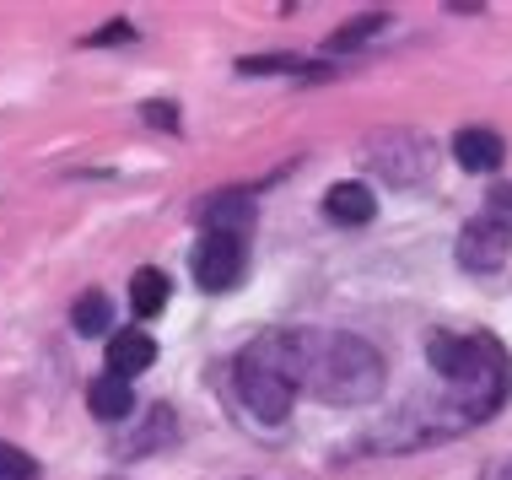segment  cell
I'll return each mask as SVG.
<instances>
[{"instance_id": "6da1fadb", "label": "cell", "mask_w": 512, "mask_h": 480, "mask_svg": "<svg viewBox=\"0 0 512 480\" xmlns=\"http://www.w3.org/2000/svg\"><path fill=\"white\" fill-rule=\"evenodd\" d=\"M248 351L265 356L292 389L318 394L324 405H367L389 378L378 346H367L351 329H270Z\"/></svg>"}, {"instance_id": "7a4b0ae2", "label": "cell", "mask_w": 512, "mask_h": 480, "mask_svg": "<svg viewBox=\"0 0 512 480\" xmlns=\"http://www.w3.org/2000/svg\"><path fill=\"white\" fill-rule=\"evenodd\" d=\"M426 362L442 378V389H453L459 400L475 410V421H486L502 410V400L512 394V367L502 346L491 335H453V329H437L426 340Z\"/></svg>"}, {"instance_id": "3957f363", "label": "cell", "mask_w": 512, "mask_h": 480, "mask_svg": "<svg viewBox=\"0 0 512 480\" xmlns=\"http://www.w3.org/2000/svg\"><path fill=\"white\" fill-rule=\"evenodd\" d=\"M238 394H243L248 416L265 421V427H281V421L292 416V400H297L292 383H286L265 356H254V351L238 356Z\"/></svg>"}, {"instance_id": "277c9868", "label": "cell", "mask_w": 512, "mask_h": 480, "mask_svg": "<svg viewBox=\"0 0 512 480\" xmlns=\"http://www.w3.org/2000/svg\"><path fill=\"white\" fill-rule=\"evenodd\" d=\"M453 254H459L464 270H475V276H491V270H502L507 254H512V227H507L496 211L469 216L464 232H459V243H453Z\"/></svg>"}, {"instance_id": "5b68a950", "label": "cell", "mask_w": 512, "mask_h": 480, "mask_svg": "<svg viewBox=\"0 0 512 480\" xmlns=\"http://www.w3.org/2000/svg\"><path fill=\"white\" fill-rule=\"evenodd\" d=\"M367 162L389 173L394 184H415V178L432 173V146H426V135H372Z\"/></svg>"}, {"instance_id": "8992f818", "label": "cell", "mask_w": 512, "mask_h": 480, "mask_svg": "<svg viewBox=\"0 0 512 480\" xmlns=\"http://www.w3.org/2000/svg\"><path fill=\"white\" fill-rule=\"evenodd\" d=\"M189 265H195V281L205 292H227V286H238V276H243V238L205 232L195 243V254H189Z\"/></svg>"}, {"instance_id": "52a82bcc", "label": "cell", "mask_w": 512, "mask_h": 480, "mask_svg": "<svg viewBox=\"0 0 512 480\" xmlns=\"http://www.w3.org/2000/svg\"><path fill=\"white\" fill-rule=\"evenodd\" d=\"M200 222L205 232H227V238H243L248 222H254V200L243 189H227V195H211L200 205Z\"/></svg>"}, {"instance_id": "ba28073f", "label": "cell", "mask_w": 512, "mask_h": 480, "mask_svg": "<svg viewBox=\"0 0 512 480\" xmlns=\"http://www.w3.org/2000/svg\"><path fill=\"white\" fill-rule=\"evenodd\" d=\"M502 152H507V141L496 130H459L453 135V157H459V168H469V173H491L496 162H502Z\"/></svg>"}, {"instance_id": "9c48e42d", "label": "cell", "mask_w": 512, "mask_h": 480, "mask_svg": "<svg viewBox=\"0 0 512 480\" xmlns=\"http://www.w3.org/2000/svg\"><path fill=\"white\" fill-rule=\"evenodd\" d=\"M151 356H157V346H151L146 329H119V335L108 340V373L135 378V373H146V367H151Z\"/></svg>"}, {"instance_id": "30bf717a", "label": "cell", "mask_w": 512, "mask_h": 480, "mask_svg": "<svg viewBox=\"0 0 512 480\" xmlns=\"http://www.w3.org/2000/svg\"><path fill=\"white\" fill-rule=\"evenodd\" d=\"M87 405H92V416H98V421H124V416L135 410L130 378H119V373H103V378L87 389Z\"/></svg>"}, {"instance_id": "8fae6325", "label": "cell", "mask_w": 512, "mask_h": 480, "mask_svg": "<svg viewBox=\"0 0 512 480\" xmlns=\"http://www.w3.org/2000/svg\"><path fill=\"white\" fill-rule=\"evenodd\" d=\"M324 211L335 216V222H345V227H362V222H372L378 200H372L367 184H335V189L324 195Z\"/></svg>"}, {"instance_id": "7c38bea8", "label": "cell", "mask_w": 512, "mask_h": 480, "mask_svg": "<svg viewBox=\"0 0 512 480\" xmlns=\"http://www.w3.org/2000/svg\"><path fill=\"white\" fill-rule=\"evenodd\" d=\"M168 297H173V286L162 270H135L130 276V308L141 313V319H157V313L168 308Z\"/></svg>"}, {"instance_id": "4fadbf2b", "label": "cell", "mask_w": 512, "mask_h": 480, "mask_svg": "<svg viewBox=\"0 0 512 480\" xmlns=\"http://www.w3.org/2000/svg\"><path fill=\"white\" fill-rule=\"evenodd\" d=\"M383 27H389V17L383 11H367V17H356V22H345L340 33H329V44L324 54H345V49H356V44H367V38H378Z\"/></svg>"}, {"instance_id": "5bb4252c", "label": "cell", "mask_w": 512, "mask_h": 480, "mask_svg": "<svg viewBox=\"0 0 512 480\" xmlns=\"http://www.w3.org/2000/svg\"><path fill=\"white\" fill-rule=\"evenodd\" d=\"M238 71L243 76H318L297 54H248V60H238Z\"/></svg>"}, {"instance_id": "9a60e30c", "label": "cell", "mask_w": 512, "mask_h": 480, "mask_svg": "<svg viewBox=\"0 0 512 480\" xmlns=\"http://www.w3.org/2000/svg\"><path fill=\"white\" fill-rule=\"evenodd\" d=\"M71 324H76V335H108V297H103V292L76 297Z\"/></svg>"}, {"instance_id": "2e32d148", "label": "cell", "mask_w": 512, "mask_h": 480, "mask_svg": "<svg viewBox=\"0 0 512 480\" xmlns=\"http://www.w3.org/2000/svg\"><path fill=\"white\" fill-rule=\"evenodd\" d=\"M173 432H178L173 410H168V405H157V410H151V421H146L141 432H135V448H130V454H151V448H157V437H162V443H168Z\"/></svg>"}, {"instance_id": "e0dca14e", "label": "cell", "mask_w": 512, "mask_h": 480, "mask_svg": "<svg viewBox=\"0 0 512 480\" xmlns=\"http://www.w3.org/2000/svg\"><path fill=\"white\" fill-rule=\"evenodd\" d=\"M0 480H38V459L11 448V443H0Z\"/></svg>"}, {"instance_id": "ac0fdd59", "label": "cell", "mask_w": 512, "mask_h": 480, "mask_svg": "<svg viewBox=\"0 0 512 480\" xmlns=\"http://www.w3.org/2000/svg\"><path fill=\"white\" fill-rule=\"evenodd\" d=\"M491 211L507 216V227H512V184H496V189H491Z\"/></svg>"}, {"instance_id": "d6986e66", "label": "cell", "mask_w": 512, "mask_h": 480, "mask_svg": "<svg viewBox=\"0 0 512 480\" xmlns=\"http://www.w3.org/2000/svg\"><path fill=\"white\" fill-rule=\"evenodd\" d=\"M124 38H130V27H124V22H108L103 33H92V44H124Z\"/></svg>"}, {"instance_id": "ffe728a7", "label": "cell", "mask_w": 512, "mask_h": 480, "mask_svg": "<svg viewBox=\"0 0 512 480\" xmlns=\"http://www.w3.org/2000/svg\"><path fill=\"white\" fill-rule=\"evenodd\" d=\"M146 119H151V125H168V130L178 125V119H173V108H162V103H151V108H146Z\"/></svg>"}, {"instance_id": "44dd1931", "label": "cell", "mask_w": 512, "mask_h": 480, "mask_svg": "<svg viewBox=\"0 0 512 480\" xmlns=\"http://www.w3.org/2000/svg\"><path fill=\"white\" fill-rule=\"evenodd\" d=\"M491 480H512V459H507V464H502V470H496Z\"/></svg>"}]
</instances>
